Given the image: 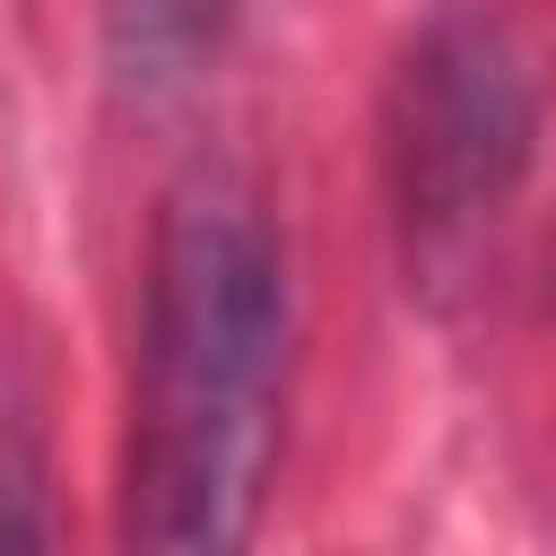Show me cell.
<instances>
[{"instance_id":"1","label":"cell","mask_w":556,"mask_h":556,"mask_svg":"<svg viewBox=\"0 0 556 556\" xmlns=\"http://www.w3.org/2000/svg\"><path fill=\"white\" fill-rule=\"evenodd\" d=\"M287 408V252L261 191L191 165L148 235L122 556H243Z\"/></svg>"},{"instance_id":"2","label":"cell","mask_w":556,"mask_h":556,"mask_svg":"<svg viewBox=\"0 0 556 556\" xmlns=\"http://www.w3.org/2000/svg\"><path fill=\"white\" fill-rule=\"evenodd\" d=\"M539 113H547V78L495 9L460 0L417 26V43L391 70L382 148H391L400 217L426 252L478 235L513 200V182L539 156Z\"/></svg>"},{"instance_id":"3","label":"cell","mask_w":556,"mask_h":556,"mask_svg":"<svg viewBox=\"0 0 556 556\" xmlns=\"http://www.w3.org/2000/svg\"><path fill=\"white\" fill-rule=\"evenodd\" d=\"M226 9H235V0H113V61H122L139 87L191 78V70L217 52Z\"/></svg>"},{"instance_id":"4","label":"cell","mask_w":556,"mask_h":556,"mask_svg":"<svg viewBox=\"0 0 556 556\" xmlns=\"http://www.w3.org/2000/svg\"><path fill=\"white\" fill-rule=\"evenodd\" d=\"M0 556H43V443L9 348H0Z\"/></svg>"}]
</instances>
